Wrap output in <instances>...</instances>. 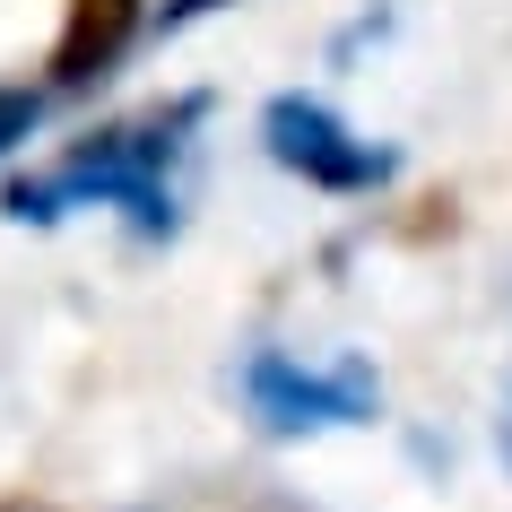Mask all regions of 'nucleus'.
<instances>
[{
	"label": "nucleus",
	"instance_id": "obj_1",
	"mask_svg": "<svg viewBox=\"0 0 512 512\" xmlns=\"http://www.w3.org/2000/svg\"><path fill=\"white\" fill-rule=\"evenodd\" d=\"M200 122V96L183 105H157L139 113V122H105V131H87L79 148L44 174H18V183L0 191V209L18 217V226H53L70 209H122L139 235L157 243L174 235V157H183V131Z\"/></svg>",
	"mask_w": 512,
	"mask_h": 512
},
{
	"label": "nucleus",
	"instance_id": "obj_2",
	"mask_svg": "<svg viewBox=\"0 0 512 512\" xmlns=\"http://www.w3.org/2000/svg\"><path fill=\"white\" fill-rule=\"evenodd\" d=\"M243 408L261 417V434H330V426H365L382 408V382L365 356H339V365H304L287 348H261L243 356Z\"/></svg>",
	"mask_w": 512,
	"mask_h": 512
},
{
	"label": "nucleus",
	"instance_id": "obj_3",
	"mask_svg": "<svg viewBox=\"0 0 512 512\" xmlns=\"http://www.w3.org/2000/svg\"><path fill=\"white\" fill-rule=\"evenodd\" d=\"M261 148H270L278 174H296V183H313V191H339V200L391 183V148H374L356 122H339V113H330L322 96H304V87H287V96L261 105Z\"/></svg>",
	"mask_w": 512,
	"mask_h": 512
},
{
	"label": "nucleus",
	"instance_id": "obj_4",
	"mask_svg": "<svg viewBox=\"0 0 512 512\" xmlns=\"http://www.w3.org/2000/svg\"><path fill=\"white\" fill-rule=\"evenodd\" d=\"M157 27V0H61V35H53V96H87L105 87L131 44Z\"/></svg>",
	"mask_w": 512,
	"mask_h": 512
},
{
	"label": "nucleus",
	"instance_id": "obj_5",
	"mask_svg": "<svg viewBox=\"0 0 512 512\" xmlns=\"http://www.w3.org/2000/svg\"><path fill=\"white\" fill-rule=\"evenodd\" d=\"M35 122H44V96L35 87H0V157H18L35 139Z\"/></svg>",
	"mask_w": 512,
	"mask_h": 512
},
{
	"label": "nucleus",
	"instance_id": "obj_6",
	"mask_svg": "<svg viewBox=\"0 0 512 512\" xmlns=\"http://www.w3.org/2000/svg\"><path fill=\"white\" fill-rule=\"evenodd\" d=\"M217 9H235V0H165L157 27H165V35H183V27H200V18H217Z\"/></svg>",
	"mask_w": 512,
	"mask_h": 512
},
{
	"label": "nucleus",
	"instance_id": "obj_7",
	"mask_svg": "<svg viewBox=\"0 0 512 512\" xmlns=\"http://www.w3.org/2000/svg\"><path fill=\"white\" fill-rule=\"evenodd\" d=\"M504 469H512V408H504Z\"/></svg>",
	"mask_w": 512,
	"mask_h": 512
}]
</instances>
